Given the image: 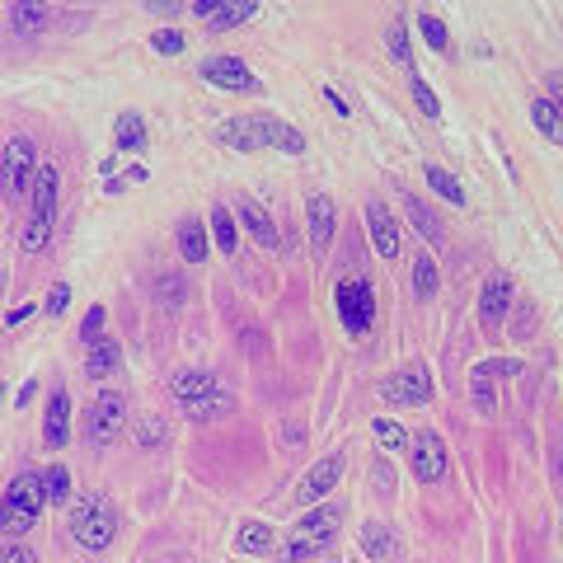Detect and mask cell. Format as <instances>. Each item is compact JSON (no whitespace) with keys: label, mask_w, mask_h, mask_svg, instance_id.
<instances>
[{"label":"cell","mask_w":563,"mask_h":563,"mask_svg":"<svg viewBox=\"0 0 563 563\" xmlns=\"http://www.w3.org/2000/svg\"><path fill=\"white\" fill-rule=\"evenodd\" d=\"M29 315H33V305H15V310H10V320H5V324H10V329H19V324L29 320Z\"/></svg>","instance_id":"f6af8a7d"},{"label":"cell","mask_w":563,"mask_h":563,"mask_svg":"<svg viewBox=\"0 0 563 563\" xmlns=\"http://www.w3.org/2000/svg\"><path fill=\"white\" fill-rule=\"evenodd\" d=\"M371 432H376L381 451H404V446H409V432H404L395 418H376V423H371Z\"/></svg>","instance_id":"4dcf8cb0"},{"label":"cell","mask_w":563,"mask_h":563,"mask_svg":"<svg viewBox=\"0 0 563 563\" xmlns=\"http://www.w3.org/2000/svg\"><path fill=\"white\" fill-rule=\"evenodd\" d=\"M47 507V493H43V474H15L5 498H0V531L5 535H24L33 531L38 512Z\"/></svg>","instance_id":"7a4b0ae2"},{"label":"cell","mask_w":563,"mask_h":563,"mask_svg":"<svg viewBox=\"0 0 563 563\" xmlns=\"http://www.w3.org/2000/svg\"><path fill=\"white\" fill-rule=\"evenodd\" d=\"M202 80H207V85H221V90H235V94L254 90V71H249L240 57H207L202 61Z\"/></svg>","instance_id":"7c38bea8"},{"label":"cell","mask_w":563,"mask_h":563,"mask_svg":"<svg viewBox=\"0 0 563 563\" xmlns=\"http://www.w3.org/2000/svg\"><path fill=\"white\" fill-rule=\"evenodd\" d=\"M66 305H71V287H66V282H61V287L52 291V296H47V310H52V315H61V310H66Z\"/></svg>","instance_id":"7bdbcfd3"},{"label":"cell","mask_w":563,"mask_h":563,"mask_svg":"<svg viewBox=\"0 0 563 563\" xmlns=\"http://www.w3.org/2000/svg\"><path fill=\"white\" fill-rule=\"evenodd\" d=\"M207 221H212L216 249H221V254H235V249H240V230H235V216H230L226 207H212V216H207Z\"/></svg>","instance_id":"603a6c76"},{"label":"cell","mask_w":563,"mask_h":563,"mask_svg":"<svg viewBox=\"0 0 563 563\" xmlns=\"http://www.w3.org/2000/svg\"><path fill=\"white\" fill-rule=\"evenodd\" d=\"M216 137H221V146H230V151H259V146H277V151H287V155L305 151L301 132L287 127V122H277V118H226Z\"/></svg>","instance_id":"6da1fadb"},{"label":"cell","mask_w":563,"mask_h":563,"mask_svg":"<svg viewBox=\"0 0 563 563\" xmlns=\"http://www.w3.org/2000/svg\"><path fill=\"white\" fill-rule=\"evenodd\" d=\"M338 315L348 324L352 334H371V324H376V291L366 277H343L338 282Z\"/></svg>","instance_id":"52a82bcc"},{"label":"cell","mask_w":563,"mask_h":563,"mask_svg":"<svg viewBox=\"0 0 563 563\" xmlns=\"http://www.w3.org/2000/svg\"><path fill=\"white\" fill-rule=\"evenodd\" d=\"M151 47L155 52H165V57H174V52H183V33L179 29H160V33H151Z\"/></svg>","instance_id":"8d00e7d4"},{"label":"cell","mask_w":563,"mask_h":563,"mask_svg":"<svg viewBox=\"0 0 563 563\" xmlns=\"http://www.w3.org/2000/svg\"><path fill=\"white\" fill-rule=\"evenodd\" d=\"M113 132H118V146H122V151H141V146H146V122H141L137 113H122Z\"/></svg>","instance_id":"f1b7e54d"},{"label":"cell","mask_w":563,"mask_h":563,"mask_svg":"<svg viewBox=\"0 0 563 563\" xmlns=\"http://www.w3.org/2000/svg\"><path fill=\"white\" fill-rule=\"evenodd\" d=\"M38 179V155H33L29 137H10L5 141V155H0V193L5 202H19Z\"/></svg>","instance_id":"5b68a950"},{"label":"cell","mask_w":563,"mask_h":563,"mask_svg":"<svg viewBox=\"0 0 563 563\" xmlns=\"http://www.w3.org/2000/svg\"><path fill=\"white\" fill-rule=\"evenodd\" d=\"M216 385H221V381H216V376H207V371H179V376L169 381V390H174L183 404H193V399L207 395V390H216Z\"/></svg>","instance_id":"7402d4cb"},{"label":"cell","mask_w":563,"mask_h":563,"mask_svg":"<svg viewBox=\"0 0 563 563\" xmlns=\"http://www.w3.org/2000/svg\"><path fill=\"white\" fill-rule=\"evenodd\" d=\"M545 99H549V104H554V108H563V71H549V80H545Z\"/></svg>","instance_id":"b9f144b4"},{"label":"cell","mask_w":563,"mask_h":563,"mask_svg":"<svg viewBox=\"0 0 563 563\" xmlns=\"http://www.w3.org/2000/svg\"><path fill=\"white\" fill-rule=\"evenodd\" d=\"M413 291H418L423 301L437 291V263H432V254H423V259H418V268H413Z\"/></svg>","instance_id":"e575fe53"},{"label":"cell","mask_w":563,"mask_h":563,"mask_svg":"<svg viewBox=\"0 0 563 563\" xmlns=\"http://www.w3.org/2000/svg\"><path fill=\"white\" fill-rule=\"evenodd\" d=\"M0 563H38L29 545H0Z\"/></svg>","instance_id":"60d3db41"},{"label":"cell","mask_w":563,"mask_h":563,"mask_svg":"<svg viewBox=\"0 0 563 563\" xmlns=\"http://www.w3.org/2000/svg\"><path fill=\"white\" fill-rule=\"evenodd\" d=\"M554 470H559V484H563V446H559V456H554Z\"/></svg>","instance_id":"bcb514c9"},{"label":"cell","mask_w":563,"mask_h":563,"mask_svg":"<svg viewBox=\"0 0 563 563\" xmlns=\"http://www.w3.org/2000/svg\"><path fill=\"white\" fill-rule=\"evenodd\" d=\"M362 540H366V554H371V559H385V563H395V559H399L395 535L385 531L381 521H371V526H366V531H362Z\"/></svg>","instance_id":"cb8c5ba5"},{"label":"cell","mask_w":563,"mask_h":563,"mask_svg":"<svg viewBox=\"0 0 563 563\" xmlns=\"http://www.w3.org/2000/svg\"><path fill=\"white\" fill-rule=\"evenodd\" d=\"M507 310H512V277L507 273H493L484 282V296H479V320L488 329H498L507 320Z\"/></svg>","instance_id":"5bb4252c"},{"label":"cell","mask_w":563,"mask_h":563,"mask_svg":"<svg viewBox=\"0 0 563 563\" xmlns=\"http://www.w3.org/2000/svg\"><path fill=\"white\" fill-rule=\"evenodd\" d=\"M404 207H409V216H413V226L423 230V240H442V221H437V216L427 212V202H418V198H404Z\"/></svg>","instance_id":"d6a6232c"},{"label":"cell","mask_w":563,"mask_h":563,"mask_svg":"<svg viewBox=\"0 0 563 563\" xmlns=\"http://www.w3.org/2000/svg\"><path fill=\"white\" fill-rule=\"evenodd\" d=\"M43 442L47 446H66V442H71V395H66V390H57V395H52V404H47Z\"/></svg>","instance_id":"e0dca14e"},{"label":"cell","mask_w":563,"mask_h":563,"mask_svg":"<svg viewBox=\"0 0 563 563\" xmlns=\"http://www.w3.org/2000/svg\"><path fill=\"white\" fill-rule=\"evenodd\" d=\"M517 371H521V362H507V357H503V362H479V366L470 371V381H474V404H479L484 413H493V385H488V381H493V376H517Z\"/></svg>","instance_id":"9a60e30c"},{"label":"cell","mask_w":563,"mask_h":563,"mask_svg":"<svg viewBox=\"0 0 563 563\" xmlns=\"http://www.w3.org/2000/svg\"><path fill=\"white\" fill-rule=\"evenodd\" d=\"M409 451H413V474H418L423 484H437V479L446 474V442L432 432V427H423V432L413 437Z\"/></svg>","instance_id":"30bf717a"},{"label":"cell","mask_w":563,"mask_h":563,"mask_svg":"<svg viewBox=\"0 0 563 563\" xmlns=\"http://www.w3.org/2000/svg\"><path fill=\"white\" fill-rule=\"evenodd\" d=\"M240 549L244 554H268V549H273V526H263V521H244L240 526Z\"/></svg>","instance_id":"83f0119b"},{"label":"cell","mask_w":563,"mask_h":563,"mask_svg":"<svg viewBox=\"0 0 563 563\" xmlns=\"http://www.w3.org/2000/svg\"><path fill=\"white\" fill-rule=\"evenodd\" d=\"M104 320H108V315H104V305H94L90 315H85V324H80V338H85V343H94V338L104 334Z\"/></svg>","instance_id":"74e56055"},{"label":"cell","mask_w":563,"mask_h":563,"mask_svg":"<svg viewBox=\"0 0 563 563\" xmlns=\"http://www.w3.org/2000/svg\"><path fill=\"white\" fill-rule=\"evenodd\" d=\"M366 226H371V249L395 263L404 244H399V226H395V216H390V207L385 202H366Z\"/></svg>","instance_id":"8fae6325"},{"label":"cell","mask_w":563,"mask_h":563,"mask_svg":"<svg viewBox=\"0 0 563 563\" xmlns=\"http://www.w3.org/2000/svg\"><path fill=\"white\" fill-rule=\"evenodd\" d=\"M418 33H423V43L432 47V52H446V47H451V33H446V24L437 15H418Z\"/></svg>","instance_id":"836d02e7"},{"label":"cell","mask_w":563,"mask_h":563,"mask_svg":"<svg viewBox=\"0 0 563 563\" xmlns=\"http://www.w3.org/2000/svg\"><path fill=\"white\" fill-rule=\"evenodd\" d=\"M127 427V395L122 390H99L90 404V446H108Z\"/></svg>","instance_id":"ba28073f"},{"label":"cell","mask_w":563,"mask_h":563,"mask_svg":"<svg viewBox=\"0 0 563 563\" xmlns=\"http://www.w3.org/2000/svg\"><path fill=\"white\" fill-rule=\"evenodd\" d=\"M531 118H535V127H540L549 141H563V118H559V108L549 104L545 94H540V99L531 104Z\"/></svg>","instance_id":"484cf974"},{"label":"cell","mask_w":563,"mask_h":563,"mask_svg":"<svg viewBox=\"0 0 563 563\" xmlns=\"http://www.w3.org/2000/svg\"><path fill=\"white\" fill-rule=\"evenodd\" d=\"M193 10L207 19V29H235V24L259 15V5H254V0H198Z\"/></svg>","instance_id":"4fadbf2b"},{"label":"cell","mask_w":563,"mask_h":563,"mask_svg":"<svg viewBox=\"0 0 563 563\" xmlns=\"http://www.w3.org/2000/svg\"><path fill=\"white\" fill-rule=\"evenodd\" d=\"M338 474H343V460H338V456L320 460V465H315V470L301 479V503H315V498H324V493L338 484Z\"/></svg>","instance_id":"ac0fdd59"},{"label":"cell","mask_w":563,"mask_h":563,"mask_svg":"<svg viewBox=\"0 0 563 563\" xmlns=\"http://www.w3.org/2000/svg\"><path fill=\"white\" fill-rule=\"evenodd\" d=\"M57 165H38V179H33V207H29V226H24V249L38 254L47 240H52V226H57Z\"/></svg>","instance_id":"277c9868"},{"label":"cell","mask_w":563,"mask_h":563,"mask_svg":"<svg viewBox=\"0 0 563 563\" xmlns=\"http://www.w3.org/2000/svg\"><path fill=\"white\" fill-rule=\"evenodd\" d=\"M0 395H5V390H0Z\"/></svg>","instance_id":"7dc6e473"},{"label":"cell","mask_w":563,"mask_h":563,"mask_svg":"<svg viewBox=\"0 0 563 563\" xmlns=\"http://www.w3.org/2000/svg\"><path fill=\"white\" fill-rule=\"evenodd\" d=\"M310 244L315 249H329V240H334V198H310Z\"/></svg>","instance_id":"ffe728a7"},{"label":"cell","mask_w":563,"mask_h":563,"mask_svg":"<svg viewBox=\"0 0 563 563\" xmlns=\"http://www.w3.org/2000/svg\"><path fill=\"white\" fill-rule=\"evenodd\" d=\"M179 254L188 263H202L207 259V230H202L198 216H183L179 221Z\"/></svg>","instance_id":"44dd1931"},{"label":"cell","mask_w":563,"mask_h":563,"mask_svg":"<svg viewBox=\"0 0 563 563\" xmlns=\"http://www.w3.org/2000/svg\"><path fill=\"white\" fill-rule=\"evenodd\" d=\"M118 343H113V338H99V343H94V352H90V362H85V371H90V381H99V376H108V371H113V366H118Z\"/></svg>","instance_id":"d4e9b609"},{"label":"cell","mask_w":563,"mask_h":563,"mask_svg":"<svg viewBox=\"0 0 563 563\" xmlns=\"http://www.w3.org/2000/svg\"><path fill=\"white\" fill-rule=\"evenodd\" d=\"M413 99H418V108H423L427 118H442V99L432 94V85H427V80H413Z\"/></svg>","instance_id":"d590c367"},{"label":"cell","mask_w":563,"mask_h":563,"mask_svg":"<svg viewBox=\"0 0 563 563\" xmlns=\"http://www.w3.org/2000/svg\"><path fill=\"white\" fill-rule=\"evenodd\" d=\"M113 531H118V512H113L104 498L80 503L76 517H71V540H76L80 549H108L113 545Z\"/></svg>","instance_id":"8992f818"},{"label":"cell","mask_w":563,"mask_h":563,"mask_svg":"<svg viewBox=\"0 0 563 563\" xmlns=\"http://www.w3.org/2000/svg\"><path fill=\"white\" fill-rule=\"evenodd\" d=\"M183 409H188V418H193V423H221V418L235 409V395H230L226 385H216V390L198 395L193 404H183Z\"/></svg>","instance_id":"2e32d148"},{"label":"cell","mask_w":563,"mask_h":563,"mask_svg":"<svg viewBox=\"0 0 563 563\" xmlns=\"http://www.w3.org/2000/svg\"><path fill=\"white\" fill-rule=\"evenodd\" d=\"M385 43H390V52H395L399 61H409V33H404V24H390Z\"/></svg>","instance_id":"ab89813d"},{"label":"cell","mask_w":563,"mask_h":563,"mask_svg":"<svg viewBox=\"0 0 563 563\" xmlns=\"http://www.w3.org/2000/svg\"><path fill=\"white\" fill-rule=\"evenodd\" d=\"M423 174H427V188H432V193H442V198L451 202V207H460V202H465V188H460V183L451 179V174H446L442 165H427Z\"/></svg>","instance_id":"4316f807"},{"label":"cell","mask_w":563,"mask_h":563,"mask_svg":"<svg viewBox=\"0 0 563 563\" xmlns=\"http://www.w3.org/2000/svg\"><path fill=\"white\" fill-rule=\"evenodd\" d=\"M338 526H343V507L324 503V507H310L301 521H296V531H291L287 549H282V559H310V554H320V549L334 545Z\"/></svg>","instance_id":"3957f363"},{"label":"cell","mask_w":563,"mask_h":563,"mask_svg":"<svg viewBox=\"0 0 563 563\" xmlns=\"http://www.w3.org/2000/svg\"><path fill=\"white\" fill-rule=\"evenodd\" d=\"M155 442H160V423L146 418V423H141V446H155Z\"/></svg>","instance_id":"ee69618b"},{"label":"cell","mask_w":563,"mask_h":563,"mask_svg":"<svg viewBox=\"0 0 563 563\" xmlns=\"http://www.w3.org/2000/svg\"><path fill=\"white\" fill-rule=\"evenodd\" d=\"M381 395L390 399V404H427V399H432V376H427L423 362H413V366H404V371H395V376H385Z\"/></svg>","instance_id":"9c48e42d"},{"label":"cell","mask_w":563,"mask_h":563,"mask_svg":"<svg viewBox=\"0 0 563 563\" xmlns=\"http://www.w3.org/2000/svg\"><path fill=\"white\" fill-rule=\"evenodd\" d=\"M240 221H244V230H249V235L263 244V249H282V235H277L273 216L263 212L259 202H244V207H240Z\"/></svg>","instance_id":"d6986e66"},{"label":"cell","mask_w":563,"mask_h":563,"mask_svg":"<svg viewBox=\"0 0 563 563\" xmlns=\"http://www.w3.org/2000/svg\"><path fill=\"white\" fill-rule=\"evenodd\" d=\"M43 493H47V503H66L71 498V474L61 470V465H47L43 470Z\"/></svg>","instance_id":"1f68e13d"},{"label":"cell","mask_w":563,"mask_h":563,"mask_svg":"<svg viewBox=\"0 0 563 563\" xmlns=\"http://www.w3.org/2000/svg\"><path fill=\"white\" fill-rule=\"evenodd\" d=\"M155 291H160V301H174V305H179L183 301V277L179 273H169V277H160V287H155Z\"/></svg>","instance_id":"f35d334b"},{"label":"cell","mask_w":563,"mask_h":563,"mask_svg":"<svg viewBox=\"0 0 563 563\" xmlns=\"http://www.w3.org/2000/svg\"><path fill=\"white\" fill-rule=\"evenodd\" d=\"M10 15H15V33L19 29L38 33V29H47V24H52V10H47V5H15Z\"/></svg>","instance_id":"f546056e"}]
</instances>
